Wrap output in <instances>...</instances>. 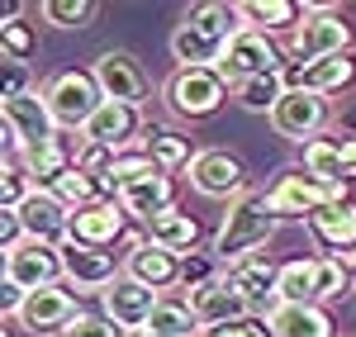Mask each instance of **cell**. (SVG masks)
<instances>
[{
  "label": "cell",
  "instance_id": "cell-1",
  "mask_svg": "<svg viewBox=\"0 0 356 337\" xmlns=\"http://www.w3.org/2000/svg\"><path fill=\"white\" fill-rule=\"evenodd\" d=\"M280 219L266 204V190H247L238 195L219 219V233H214V261L233 266V261H247V256H261V247L275 238Z\"/></svg>",
  "mask_w": 356,
  "mask_h": 337
},
{
  "label": "cell",
  "instance_id": "cell-2",
  "mask_svg": "<svg viewBox=\"0 0 356 337\" xmlns=\"http://www.w3.org/2000/svg\"><path fill=\"white\" fill-rule=\"evenodd\" d=\"M356 28L342 10L332 5H304V24L290 33V57L295 62H328V57L352 53Z\"/></svg>",
  "mask_w": 356,
  "mask_h": 337
},
{
  "label": "cell",
  "instance_id": "cell-3",
  "mask_svg": "<svg viewBox=\"0 0 356 337\" xmlns=\"http://www.w3.org/2000/svg\"><path fill=\"white\" fill-rule=\"evenodd\" d=\"M43 100H48V110H53L62 133H86V124L105 105V95H100L90 72H57L53 81L43 85Z\"/></svg>",
  "mask_w": 356,
  "mask_h": 337
},
{
  "label": "cell",
  "instance_id": "cell-4",
  "mask_svg": "<svg viewBox=\"0 0 356 337\" xmlns=\"http://www.w3.org/2000/svg\"><path fill=\"white\" fill-rule=\"evenodd\" d=\"M337 199H352L347 186H323V181L309 176V171H285L271 190H266V204H271L275 219H304V224H309L318 209L337 204Z\"/></svg>",
  "mask_w": 356,
  "mask_h": 337
},
{
  "label": "cell",
  "instance_id": "cell-5",
  "mask_svg": "<svg viewBox=\"0 0 356 337\" xmlns=\"http://www.w3.org/2000/svg\"><path fill=\"white\" fill-rule=\"evenodd\" d=\"M275 72H285V62H280V48L271 43V33L243 28V33L223 48L219 76L228 81V90H238L243 81H257V76H275Z\"/></svg>",
  "mask_w": 356,
  "mask_h": 337
},
{
  "label": "cell",
  "instance_id": "cell-6",
  "mask_svg": "<svg viewBox=\"0 0 356 337\" xmlns=\"http://www.w3.org/2000/svg\"><path fill=\"white\" fill-rule=\"evenodd\" d=\"M90 76L100 85V95L110 100V105H143L147 95H152V76L143 72V62L134 53H124V48H110V53L95 57V67H90Z\"/></svg>",
  "mask_w": 356,
  "mask_h": 337
},
{
  "label": "cell",
  "instance_id": "cell-7",
  "mask_svg": "<svg viewBox=\"0 0 356 337\" xmlns=\"http://www.w3.org/2000/svg\"><path fill=\"white\" fill-rule=\"evenodd\" d=\"M228 100V81L219 72H200V67H181L171 81H166V110L181 114V119H209L219 114V105Z\"/></svg>",
  "mask_w": 356,
  "mask_h": 337
},
{
  "label": "cell",
  "instance_id": "cell-8",
  "mask_svg": "<svg viewBox=\"0 0 356 337\" xmlns=\"http://www.w3.org/2000/svg\"><path fill=\"white\" fill-rule=\"evenodd\" d=\"M186 176H191V186L200 190V195L209 199H233L247 195V167L238 152H228V147H200L195 152V162L186 167Z\"/></svg>",
  "mask_w": 356,
  "mask_h": 337
},
{
  "label": "cell",
  "instance_id": "cell-9",
  "mask_svg": "<svg viewBox=\"0 0 356 337\" xmlns=\"http://www.w3.org/2000/svg\"><path fill=\"white\" fill-rule=\"evenodd\" d=\"M0 281L19 285L24 295L33 290H48V285H62V252L53 243H38V238H24L19 247L5 252V276Z\"/></svg>",
  "mask_w": 356,
  "mask_h": 337
},
{
  "label": "cell",
  "instance_id": "cell-10",
  "mask_svg": "<svg viewBox=\"0 0 356 337\" xmlns=\"http://www.w3.org/2000/svg\"><path fill=\"white\" fill-rule=\"evenodd\" d=\"M223 276L243 290L247 309L252 318H271L280 309V266H275L271 256H247V261H233V266H223Z\"/></svg>",
  "mask_w": 356,
  "mask_h": 337
},
{
  "label": "cell",
  "instance_id": "cell-11",
  "mask_svg": "<svg viewBox=\"0 0 356 337\" xmlns=\"http://www.w3.org/2000/svg\"><path fill=\"white\" fill-rule=\"evenodd\" d=\"M76 313H81V309H76V295H72V285L62 281V285H48V290H33L15 323H19L24 333H33V337H43V333L62 337L67 328H72Z\"/></svg>",
  "mask_w": 356,
  "mask_h": 337
},
{
  "label": "cell",
  "instance_id": "cell-12",
  "mask_svg": "<svg viewBox=\"0 0 356 337\" xmlns=\"http://www.w3.org/2000/svg\"><path fill=\"white\" fill-rule=\"evenodd\" d=\"M328 124V100L323 95H309V90H285L280 105L271 110V129L290 142H314Z\"/></svg>",
  "mask_w": 356,
  "mask_h": 337
},
{
  "label": "cell",
  "instance_id": "cell-13",
  "mask_svg": "<svg viewBox=\"0 0 356 337\" xmlns=\"http://www.w3.org/2000/svg\"><path fill=\"white\" fill-rule=\"evenodd\" d=\"M157 304H162V295H157V290H147L143 281H134V276H119V281L100 295V313L114 318L124 333H143V328L152 323Z\"/></svg>",
  "mask_w": 356,
  "mask_h": 337
},
{
  "label": "cell",
  "instance_id": "cell-14",
  "mask_svg": "<svg viewBox=\"0 0 356 337\" xmlns=\"http://www.w3.org/2000/svg\"><path fill=\"white\" fill-rule=\"evenodd\" d=\"M124 228H129L124 204H119V199H95V204H86V209L72 214V224H67V243H81V247H100V252H110L114 243L124 238Z\"/></svg>",
  "mask_w": 356,
  "mask_h": 337
},
{
  "label": "cell",
  "instance_id": "cell-15",
  "mask_svg": "<svg viewBox=\"0 0 356 337\" xmlns=\"http://www.w3.org/2000/svg\"><path fill=\"white\" fill-rule=\"evenodd\" d=\"M285 90H309V95H337L356 81V57L342 53V57H328V62H285L280 72Z\"/></svg>",
  "mask_w": 356,
  "mask_h": 337
},
{
  "label": "cell",
  "instance_id": "cell-16",
  "mask_svg": "<svg viewBox=\"0 0 356 337\" xmlns=\"http://www.w3.org/2000/svg\"><path fill=\"white\" fill-rule=\"evenodd\" d=\"M62 252V281L72 285V290H110L124 271H119V261L114 252H100V247H81V243H62L57 247Z\"/></svg>",
  "mask_w": 356,
  "mask_h": 337
},
{
  "label": "cell",
  "instance_id": "cell-17",
  "mask_svg": "<svg viewBox=\"0 0 356 337\" xmlns=\"http://www.w3.org/2000/svg\"><path fill=\"white\" fill-rule=\"evenodd\" d=\"M119 204H124V214L129 219H138V224H152L157 214H166V209H176V181H171V171H147V176H138L134 186H124L119 190Z\"/></svg>",
  "mask_w": 356,
  "mask_h": 337
},
{
  "label": "cell",
  "instance_id": "cell-18",
  "mask_svg": "<svg viewBox=\"0 0 356 337\" xmlns=\"http://www.w3.org/2000/svg\"><path fill=\"white\" fill-rule=\"evenodd\" d=\"M181 261L186 256L166 252V247H157V243H147V238H138L134 247L124 252V276H134V281H143L147 290H171V285H181Z\"/></svg>",
  "mask_w": 356,
  "mask_h": 337
},
{
  "label": "cell",
  "instance_id": "cell-19",
  "mask_svg": "<svg viewBox=\"0 0 356 337\" xmlns=\"http://www.w3.org/2000/svg\"><path fill=\"white\" fill-rule=\"evenodd\" d=\"M191 309H195V318H200V328H223V323H243V318H252L243 290L228 281V276L191 290Z\"/></svg>",
  "mask_w": 356,
  "mask_h": 337
},
{
  "label": "cell",
  "instance_id": "cell-20",
  "mask_svg": "<svg viewBox=\"0 0 356 337\" xmlns=\"http://www.w3.org/2000/svg\"><path fill=\"white\" fill-rule=\"evenodd\" d=\"M19 224H24V238H38V243H53L62 247L67 243V224H72V209L53 195V190H33V195L15 209Z\"/></svg>",
  "mask_w": 356,
  "mask_h": 337
},
{
  "label": "cell",
  "instance_id": "cell-21",
  "mask_svg": "<svg viewBox=\"0 0 356 337\" xmlns=\"http://www.w3.org/2000/svg\"><path fill=\"white\" fill-rule=\"evenodd\" d=\"M138 129H143V114L134 110V105H100L95 110V119L86 124L81 142H100V147H114V152H129V147H138Z\"/></svg>",
  "mask_w": 356,
  "mask_h": 337
},
{
  "label": "cell",
  "instance_id": "cell-22",
  "mask_svg": "<svg viewBox=\"0 0 356 337\" xmlns=\"http://www.w3.org/2000/svg\"><path fill=\"white\" fill-rule=\"evenodd\" d=\"M309 233L318 238V247H328V256H356V199L318 209L309 219Z\"/></svg>",
  "mask_w": 356,
  "mask_h": 337
},
{
  "label": "cell",
  "instance_id": "cell-23",
  "mask_svg": "<svg viewBox=\"0 0 356 337\" xmlns=\"http://www.w3.org/2000/svg\"><path fill=\"white\" fill-rule=\"evenodd\" d=\"M143 238L166 247V252H176V256H191L200 247V224H195V214H186V209H166L152 224H143Z\"/></svg>",
  "mask_w": 356,
  "mask_h": 337
},
{
  "label": "cell",
  "instance_id": "cell-24",
  "mask_svg": "<svg viewBox=\"0 0 356 337\" xmlns=\"http://www.w3.org/2000/svg\"><path fill=\"white\" fill-rule=\"evenodd\" d=\"M266 323L275 337H332V318L323 304H280Z\"/></svg>",
  "mask_w": 356,
  "mask_h": 337
},
{
  "label": "cell",
  "instance_id": "cell-25",
  "mask_svg": "<svg viewBox=\"0 0 356 337\" xmlns=\"http://www.w3.org/2000/svg\"><path fill=\"white\" fill-rule=\"evenodd\" d=\"M171 57H176L186 72H191V67H200V72H219L223 43L209 38V33H200L195 24H181L176 33H171Z\"/></svg>",
  "mask_w": 356,
  "mask_h": 337
},
{
  "label": "cell",
  "instance_id": "cell-26",
  "mask_svg": "<svg viewBox=\"0 0 356 337\" xmlns=\"http://www.w3.org/2000/svg\"><path fill=\"white\" fill-rule=\"evenodd\" d=\"M243 24L257 28V33H280V28H295L304 24V5L300 0H243Z\"/></svg>",
  "mask_w": 356,
  "mask_h": 337
},
{
  "label": "cell",
  "instance_id": "cell-27",
  "mask_svg": "<svg viewBox=\"0 0 356 337\" xmlns=\"http://www.w3.org/2000/svg\"><path fill=\"white\" fill-rule=\"evenodd\" d=\"M186 24H195L200 33H209V38H219L223 48L243 33V10L238 5H228V0H204V5H195L191 15H186Z\"/></svg>",
  "mask_w": 356,
  "mask_h": 337
},
{
  "label": "cell",
  "instance_id": "cell-28",
  "mask_svg": "<svg viewBox=\"0 0 356 337\" xmlns=\"http://www.w3.org/2000/svg\"><path fill=\"white\" fill-rule=\"evenodd\" d=\"M304 171H309V176H318L323 186H347L342 138H314V142H304Z\"/></svg>",
  "mask_w": 356,
  "mask_h": 337
},
{
  "label": "cell",
  "instance_id": "cell-29",
  "mask_svg": "<svg viewBox=\"0 0 356 337\" xmlns=\"http://www.w3.org/2000/svg\"><path fill=\"white\" fill-rule=\"evenodd\" d=\"M147 333H157V337H200V318H195L191 299H166L162 295V304H157V313H152Z\"/></svg>",
  "mask_w": 356,
  "mask_h": 337
},
{
  "label": "cell",
  "instance_id": "cell-30",
  "mask_svg": "<svg viewBox=\"0 0 356 337\" xmlns=\"http://www.w3.org/2000/svg\"><path fill=\"white\" fill-rule=\"evenodd\" d=\"M143 147H147V157H152L162 171H181V167H191V162H195L191 138H181V133H171V129H152Z\"/></svg>",
  "mask_w": 356,
  "mask_h": 337
},
{
  "label": "cell",
  "instance_id": "cell-31",
  "mask_svg": "<svg viewBox=\"0 0 356 337\" xmlns=\"http://www.w3.org/2000/svg\"><path fill=\"white\" fill-rule=\"evenodd\" d=\"M53 195L76 214V209H86V204H95V199H105V190H100V181L90 176V171H81V167H72V171H62L53 181Z\"/></svg>",
  "mask_w": 356,
  "mask_h": 337
},
{
  "label": "cell",
  "instance_id": "cell-32",
  "mask_svg": "<svg viewBox=\"0 0 356 337\" xmlns=\"http://www.w3.org/2000/svg\"><path fill=\"white\" fill-rule=\"evenodd\" d=\"M280 304H318L314 299V256L280 261Z\"/></svg>",
  "mask_w": 356,
  "mask_h": 337
},
{
  "label": "cell",
  "instance_id": "cell-33",
  "mask_svg": "<svg viewBox=\"0 0 356 337\" xmlns=\"http://www.w3.org/2000/svg\"><path fill=\"white\" fill-rule=\"evenodd\" d=\"M280 95H285L280 72H275V76H257V81H243L233 90V100H238L247 114H266V119H271V110L280 105Z\"/></svg>",
  "mask_w": 356,
  "mask_h": 337
},
{
  "label": "cell",
  "instance_id": "cell-34",
  "mask_svg": "<svg viewBox=\"0 0 356 337\" xmlns=\"http://www.w3.org/2000/svg\"><path fill=\"white\" fill-rule=\"evenodd\" d=\"M38 15H43V24H53V28H90V19L100 15V5L95 0H43Z\"/></svg>",
  "mask_w": 356,
  "mask_h": 337
},
{
  "label": "cell",
  "instance_id": "cell-35",
  "mask_svg": "<svg viewBox=\"0 0 356 337\" xmlns=\"http://www.w3.org/2000/svg\"><path fill=\"white\" fill-rule=\"evenodd\" d=\"M352 290V276L337 256H314V299L328 304V299H342Z\"/></svg>",
  "mask_w": 356,
  "mask_h": 337
},
{
  "label": "cell",
  "instance_id": "cell-36",
  "mask_svg": "<svg viewBox=\"0 0 356 337\" xmlns=\"http://www.w3.org/2000/svg\"><path fill=\"white\" fill-rule=\"evenodd\" d=\"M33 195V181L19 167V157H0V209H19Z\"/></svg>",
  "mask_w": 356,
  "mask_h": 337
},
{
  "label": "cell",
  "instance_id": "cell-37",
  "mask_svg": "<svg viewBox=\"0 0 356 337\" xmlns=\"http://www.w3.org/2000/svg\"><path fill=\"white\" fill-rule=\"evenodd\" d=\"M0 53H5V62H29V57L38 53V28L24 24V19L0 24Z\"/></svg>",
  "mask_w": 356,
  "mask_h": 337
},
{
  "label": "cell",
  "instance_id": "cell-38",
  "mask_svg": "<svg viewBox=\"0 0 356 337\" xmlns=\"http://www.w3.org/2000/svg\"><path fill=\"white\" fill-rule=\"evenodd\" d=\"M62 337H129V333H124L114 318H105V313H86V309H81Z\"/></svg>",
  "mask_w": 356,
  "mask_h": 337
},
{
  "label": "cell",
  "instance_id": "cell-39",
  "mask_svg": "<svg viewBox=\"0 0 356 337\" xmlns=\"http://www.w3.org/2000/svg\"><path fill=\"white\" fill-rule=\"evenodd\" d=\"M209 281H219V271H214V261L204 252H191L181 261V285L186 290H200V285H209Z\"/></svg>",
  "mask_w": 356,
  "mask_h": 337
},
{
  "label": "cell",
  "instance_id": "cell-40",
  "mask_svg": "<svg viewBox=\"0 0 356 337\" xmlns=\"http://www.w3.org/2000/svg\"><path fill=\"white\" fill-rule=\"evenodd\" d=\"M200 337H275L266 318H243V323H223V328H200Z\"/></svg>",
  "mask_w": 356,
  "mask_h": 337
},
{
  "label": "cell",
  "instance_id": "cell-41",
  "mask_svg": "<svg viewBox=\"0 0 356 337\" xmlns=\"http://www.w3.org/2000/svg\"><path fill=\"white\" fill-rule=\"evenodd\" d=\"M19 95H29V62H5L0 100H19Z\"/></svg>",
  "mask_w": 356,
  "mask_h": 337
},
{
  "label": "cell",
  "instance_id": "cell-42",
  "mask_svg": "<svg viewBox=\"0 0 356 337\" xmlns=\"http://www.w3.org/2000/svg\"><path fill=\"white\" fill-rule=\"evenodd\" d=\"M24 243V224H19V214L15 209H0V256L10 252V247H19Z\"/></svg>",
  "mask_w": 356,
  "mask_h": 337
},
{
  "label": "cell",
  "instance_id": "cell-43",
  "mask_svg": "<svg viewBox=\"0 0 356 337\" xmlns=\"http://www.w3.org/2000/svg\"><path fill=\"white\" fill-rule=\"evenodd\" d=\"M337 133H342V138H356V100H352V105H342V119H337Z\"/></svg>",
  "mask_w": 356,
  "mask_h": 337
},
{
  "label": "cell",
  "instance_id": "cell-44",
  "mask_svg": "<svg viewBox=\"0 0 356 337\" xmlns=\"http://www.w3.org/2000/svg\"><path fill=\"white\" fill-rule=\"evenodd\" d=\"M342 162H347V181H356V138H342Z\"/></svg>",
  "mask_w": 356,
  "mask_h": 337
},
{
  "label": "cell",
  "instance_id": "cell-45",
  "mask_svg": "<svg viewBox=\"0 0 356 337\" xmlns=\"http://www.w3.org/2000/svg\"><path fill=\"white\" fill-rule=\"evenodd\" d=\"M342 266H347V276H352V290H356V256H337Z\"/></svg>",
  "mask_w": 356,
  "mask_h": 337
},
{
  "label": "cell",
  "instance_id": "cell-46",
  "mask_svg": "<svg viewBox=\"0 0 356 337\" xmlns=\"http://www.w3.org/2000/svg\"><path fill=\"white\" fill-rule=\"evenodd\" d=\"M129 337H157V333H147V328H143V333H129Z\"/></svg>",
  "mask_w": 356,
  "mask_h": 337
},
{
  "label": "cell",
  "instance_id": "cell-47",
  "mask_svg": "<svg viewBox=\"0 0 356 337\" xmlns=\"http://www.w3.org/2000/svg\"><path fill=\"white\" fill-rule=\"evenodd\" d=\"M0 337H10V328H0Z\"/></svg>",
  "mask_w": 356,
  "mask_h": 337
}]
</instances>
